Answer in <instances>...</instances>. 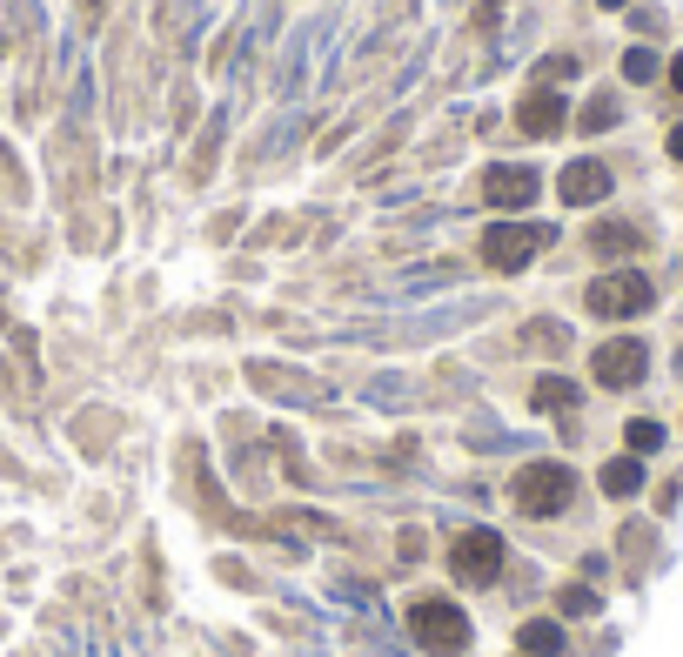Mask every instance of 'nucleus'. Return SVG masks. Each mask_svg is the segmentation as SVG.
Returning a JSON list of instances; mask_svg holds the SVG:
<instances>
[{"instance_id": "nucleus-21", "label": "nucleus", "mask_w": 683, "mask_h": 657, "mask_svg": "<svg viewBox=\"0 0 683 657\" xmlns=\"http://www.w3.org/2000/svg\"><path fill=\"white\" fill-rule=\"evenodd\" d=\"M603 7H630V0H603Z\"/></svg>"}, {"instance_id": "nucleus-13", "label": "nucleus", "mask_w": 683, "mask_h": 657, "mask_svg": "<svg viewBox=\"0 0 683 657\" xmlns=\"http://www.w3.org/2000/svg\"><path fill=\"white\" fill-rule=\"evenodd\" d=\"M529 403L536 409H576V383L570 376H543V383L529 389Z\"/></svg>"}, {"instance_id": "nucleus-7", "label": "nucleus", "mask_w": 683, "mask_h": 657, "mask_svg": "<svg viewBox=\"0 0 683 657\" xmlns=\"http://www.w3.org/2000/svg\"><path fill=\"white\" fill-rule=\"evenodd\" d=\"M563 121H570V108H563V94H556V88H529L523 108H516V128H523V135H536V141L556 135Z\"/></svg>"}, {"instance_id": "nucleus-19", "label": "nucleus", "mask_w": 683, "mask_h": 657, "mask_svg": "<svg viewBox=\"0 0 683 657\" xmlns=\"http://www.w3.org/2000/svg\"><path fill=\"white\" fill-rule=\"evenodd\" d=\"M670 88L683 94V54H677V61H670Z\"/></svg>"}, {"instance_id": "nucleus-10", "label": "nucleus", "mask_w": 683, "mask_h": 657, "mask_svg": "<svg viewBox=\"0 0 683 657\" xmlns=\"http://www.w3.org/2000/svg\"><path fill=\"white\" fill-rule=\"evenodd\" d=\"M590 249H596V255H637V249H643V235H637L630 222H603V228L590 235Z\"/></svg>"}, {"instance_id": "nucleus-11", "label": "nucleus", "mask_w": 683, "mask_h": 657, "mask_svg": "<svg viewBox=\"0 0 683 657\" xmlns=\"http://www.w3.org/2000/svg\"><path fill=\"white\" fill-rule=\"evenodd\" d=\"M523 651L529 657H556L563 651V624H556V617H529L523 624Z\"/></svg>"}, {"instance_id": "nucleus-15", "label": "nucleus", "mask_w": 683, "mask_h": 657, "mask_svg": "<svg viewBox=\"0 0 683 657\" xmlns=\"http://www.w3.org/2000/svg\"><path fill=\"white\" fill-rule=\"evenodd\" d=\"M610 121H617V101H610V94H596L590 108H583V135H603Z\"/></svg>"}, {"instance_id": "nucleus-20", "label": "nucleus", "mask_w": 683, "mask_h": 657, "mask_svg": "<svg viewBox=\"0 0 683 657\" xmlns=\"http://www.w3.org/2000/svg\"><path fill=\"white\" fill-rule=\"evenodd\" d=\"M670 161H683V128H670Z\"/></svg>"}, {"instance_id": "nucleus-1", "label": "nucleus", "mask_w": 683, "mask_h": 657, "mask_svg": "<svg viewBox=\"0 0 683 657\" xmlns=\"http://www.w3.org/2000/svg\"><path fill=\"white\" fill-rule=\"evenodd\" d=\"M590 316H603V322H630V316H643L650 302H657V289H650V275L643 269H610V275H596L590 282Z\"/></svg>"}, {"instance_id": "nucleus-2", "label": "nucleus", "mask_w": 683, "mask_h": 657, "mask_svg": "<svg viewBox=\"0 0 683 657\" xmlns=\"http://www.w3.org/2000/svg\"><path fill=\"white\" fill-rule=\"evenodd\" d=\"M409 631H416L422 651H436V657H456L469 644V617L449 604V597H416L409 604Z\"/></svg>"}, {"instance_id": "nucleus-16", "label": "nucleus", "mask_w": 683, "mask_h": 657, "mask_svg": "<svg viewBox=\"0 0 683 657\" xmlns=\"http://www.w3.org/2000/svg\"><path fill=\"white\" fill-rule=\"evenodd\" d=\"M623 74H630V81H657V54H650V47H630V54H623Z\"/></svg>"}, {"instance_id": "nucleus-4", "label": "nucleus", "mask_w": 683, "mask_h": 657, "mask_svg": "<svg viewBox=\"0 0 683 657\" xmlns=\"http://www.w3.org/2000/svg\"><path fill=\"white\" fill-rule=\"evenodd\" d=\"M570 497H576V476L563 463H529L516 476V510H529V517H556V510H570Z\"/></svg>"}, {"instance_id": "nucleus-6", "label": "nucleus", "mask_w": 683, "mask_h": 657, "mask_svg": "<svg viewBox=\"0 0 683 657\" xmlns=\"http://www.w3.org/2000/svg\"><path fill=\"white\" fill-rule=\"evenodd\" d=\"M643 369H650V349L643 342H630V336H617V342H603L590 356V376L603 389H630V383H643Z\"/></svg>"}, {"instance_id": "nucleus-12", "label": "nucleus", "mask_w": 683, "mask_h": 657, "mask_svg": "<svg viewBox=\"0 0 683 657\" xmlns=\"http://www.w3.org/2000/svg\"><path fill=\"white\" fill-rule=\"evenodd\" d=\"M603 490H610V497H637V490H643V463H637V456L603 463Z\"/></svg>"}, {"instance_id": "nucleus-17", "label": "nucleus", "mask_w": 683, "mask_h": 657, "mask_svg": "<svg viewBox=\"0 0 683 657\" xmlns=\"http://www.w3.org/2000/svg\"><path fill=\"white\" fill-rule=\"evenodd\" d=\"M657 443H663V430H657V423H630V450H637V456H650Z\"/></svg>"}, {"instance_id": "nucleus-18", "label": "nucleus", "mask_w": 683, "mask_h": 657, "mask_svg": "<svg viewBox=\"0 0 683 657\" xmlns=\"http://www.w3.org/2000/svg\"><path fill=\"white\" fill-rule=\"evenodd\" d=\"M570 74H576L570 54H550V61H543V81H570Z\"/></svg>"}, {"instance_id": "nucleus-14", "label": "nucleus", "mask_w": 683, "mask_h": 657, "mask_svg": "<svg viewBox=\"0 0 683 657\" xmlns=\"http://www.w3.org/2000/svg\"><path fill=\"white\" fill-rule=\"evenodd\" d=\"M556 611H563V617H590V611H596V590H590V584L556 590Z\"/></svg>"}, {"instance_id": "nucleus-3", "label": "nucleus", "mask_w": 683, "mask_h": 657, "mask_svg": "<svg viewBox=\"0 0 683 657\" xmlns=\"http://www.w3.org/2000/svg\"><path fill=\"white\" fill-rule=\"evenodd\" d=\"M536 249H550V228L543 222H496V228H483V262L503 269V275H516L523 262H536Z\"/></svg>"}, {"instance_id": "nucleus-9", "label": "nucleus", "mask_w": 683, "mask_h": 657, "mask_svg": "<svg viewBox=\"0 0 683 657\" xmlns=\"http://www.w3.org/2000/svg\"><path fill=\"white\" fill-rule=\"evenodd\" d=\"M556 188H563V202H570V208H590V202L610 195V168H603V161H570Z\"/></svg>"}, {"instance_id": "nucleus-5", "label": "nucleus", "mask_w": 683, "mask_h": 657, "mask_svg": "<svg viewBox=\"0 0 683 657\" xmlns=\"http://www.w3.org/2000/svg\"><path fill=\"white\" fill-rule=\"evenodd\" d=\"M449 570H456L463 584H496V577H503V537H496V530H463L456 550H449Z\"/></svg>"}, {"instance_id": "nucleus-8", "label": "nucleus", "mask_w": 683, "mask_h": 657, "mask_svg": "<svg viewBox=\"0 0 683 657\" xmlns=\"http://www.w3.org/2000/svg\"><path fill=\"white\" fill-rule=\"evenodd\" d=\"M483 202L489 208H523V202H536V168H489L483 175Z\"/></svg>"}]
</instances>
